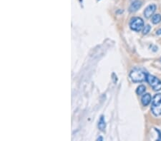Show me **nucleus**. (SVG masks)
Masks as SVG:
<instances>
[{
  "mask_svg": "<svg viewBox=\"0 0 161 141\" xmlns=\"http://www.w3.org/2000/svg\"><path fill=\"white\" fill-rule=\"evenodd\" d=\"M161 21V15L159 14H155L154 16L152 18V22H153L154 24H158Z\"/></svg>",
  "mask_w": 161,
  "mask_h": 141,
  "instance_id": "nucleus-9",
  "label": "nucleus"
},
{
  "mask_svg": "<svg viewBox=\"0 0 161 141\" xmlns=\"http://www.w3.org/2000/svg\"><path fill=\"white\" fill-rule=\"evenodd\" d=\"M130 27L135 32H140L144 27V21L140 17H134L130 22Z\"/></svg>",
  "mask_w": 161,
  "mask_h": 141,
  "instance_id": "nucleus-3",
  "label": "nucleus"
},
{
  "mask_svg": "<svg viewBox=\"0 0 161 141\" xmlns=\"http://www.w3.org/2000/svg\"><path fill=\"white\" fill-rule=\"evenodd\" d=\"M145 86L143 85H141L140 86L138 87V89H137V91H136V93L138 95H142L144 93H145Z\"/></svg>",
  "mask_w": 161,
  "mask_h": 141,
  "instance_id": "nucleus-10",
  "label": "nucleus"
},
{
  "mask_svg": "<svg viewBox=\"0 0 161 141\" xmlns=\"http://www.w3.org/2000/svg\"><path fill=\"white\" fill-rule=\"evenodd\" d=\"M146 80L154 91H160L161 89V80L158 79L157 77L148 74Z\"/></svg>",
  "mask_w": 161,
  "mask_h": 141,
  "instance_id": "nucleus-4",
  "label": "nucleus"
},
{
  "mask_svg": "<svg viewBox=\"0 0 161 141\" xmlns=\"http://www.w3.org/2000/svg\"><path fill=\"white\" fill-rule=\"evenodd\" d=\"M105 127H106V123L105 118H104V116H101V118L100 119V121L98 123V128L100 131H104L105 129Z\"/></svg>",
  "mask_w": 161,
  "mask_h": 141,
  "instance_id": "nucleus-8",
  "label": "nucleus"
},
{
  "mask_svg": "<svg viewBox=\"0 0 161 141\" xmlns=\"http://www.w3.org/2000/svg\"><path fill=\"white\" fill-rule=\"evenodd\" d=\"M142 6V2L140 0H135L133 1L130 6L129 10L130 12H135L138 11Z\"/></svg>",
  "mask_w": 161,
  "mask_h": 141,
  "instance_id": "nucleus-6",
  "label": "nucleus"
},
{
  "mask_svg": "<svg viewBox=\"0 0 161 141\" xmlns=\"http://www.w3.org/2000/svg\"><path fill=\"white\" fill-rule=\"evenodd\" d=\"M151 111L155 116L161 115V93H158L153 98L151 106Z\"/></svg>",
  "mask_w": 161,
  "mask_h": 141,
  "instance_id": "nucleus-2",
  "label": "nucleus"
},
{
  "mask_svg": "<svg viewBox=\"0 0 161 141\" xmlns=\"http://www.w3.org/2000/svg\"><path fill=\"white\" fill-rule=\"evenodd\" d=\"M151 101V96L149 94V93H145V95L142 96L141 102L142 105L144 106H147L149 105Z\"/></svg>",
  "mask_w": 161,
  "mask_h": 141,
  "instance_id": "nucleus-7",
  "label": "nucleus"
},
{
  "mask_svg": "<svg viewBox=\"0 0 161 141\" xmlns=\"http://www.w3.org/2000/svg\"><path fill=\"white\" fill-rule=\"evenodd\" d=\"M156 34H158V35H160V34H161V29H158V30L157 31V32H156Z\"/></svg>",
  "mask_w": 161,
  "mask_h": 141,
  "instance_id": "nucleus-12",
  "label": "nucleus"
},
{
  "mask_svg": "<svg viewBox=\"0 0 161 141\" xmlns=\"http://www.w3.org/2000/svg\"><path fill=\"white\" fill-rule=\"evenodd\" d=\"M147 74L140 69H134L131 71L130 74V77L131 80L135 83H140L143 82L147 79Z\"/></svg>",
  "mask_w": 161,
  "mask_h": 141,
  "instance_id": "nucleus-1",
  "label": "nucleus"
},
{
  "mask_svg": "<svg viewBox=\"0 0 161 141\" xmlns=\"http://www.w3.org/2000/svg\"><path fill=\"white\" fill-rule=\"evenodd\" d=\"M155 10H156V5L154 4L149 5V6L146 7L145 11H144L145 16L146 18H150L153 14H154Z\"/></svg>",
  "mask_w": 161,
  "mask_h": 141,
  "instance_id": "nucleus-5",
  "label": "nucleus"
},
{
  "mask_svg": "<svg viewBox=\"0 0 161 141\" xmlns=\"http://www.w3.org/2000/svg\"><path fill=\"white\" fill-rule=\"evenodd\" d=\"M151 27L150 25H146L145 26V27H144L143 31H142V32H143V34H147L148 33L150 32V31H151Z\"/></svg>",
  "mask_w": 161,
  "mask_h": 141,
  "instance_id": "nucleus-11",
  "label": "nucleus"
}]
</instances>
